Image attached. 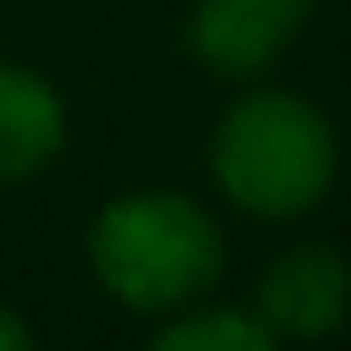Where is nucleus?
<instances>
[{
	"label": "nucleus",
	"instance_id": "20e7f679",
	"mask_svg": "<svg viewBox=\"0 0 351 351\" xmlns=\"http://www.w3.org/2000/svg\"><path fill=\"white\" fill-rule=\"evenodd\" d=\"M313 7L319 0H195L189 26H182V46L202 72L247 85V78L274 72L293 52Z\"/></svg>",
	"mask_w": 351,
	"mask_h": 351
},
{
	"label": "nucleus",
	"instance_id": "0eeeda50",
	"mask_svg": "<svg viewBox=\"0 0 351 351\" xmlns=\"http://www.w3.org/2000/svg\"><path fill=\"white\" fill-rule=\"evenodd\" d=\"M0 351H33V326H26L7 300H0Z\"/></svg>",
	"mask_w": 351,
	"mask_h": 351
},
{
	"label": "nucleus",
	"instance_id": "423d86ee",
	"mask_svg": "<svg viewBox=\"0 0 351 351\" xmlns=\"http://www.w3.org/2000/svg\"><path fill=\"white\" fill-rule=\"evenodd\" d=\"M156 351H274V332L254 319V306H182L150 326Z\"/></svg>",
	"mask_w": 351,
	"mask_h": 351
},
{
	"label": "nucleus",
	"instance_id": "f03ea898",
	"mask_svg": "<svg viewBox=\"0 0 351 351\" xmlns=\"http://www.w3.org/2000/svg\"><path fill=\"white\" fill-rule=\"evenodd\" d=\"M208 176L228 208L254 221H300L339 182V130L300 91H241L208 130Z\"/></svg>",
	"mask_w": 351,
	"mask_h": 351
},
{
	"label": "nucleus",
	"instance_id": "39448f33",
	"mask_svg": "<svg viewBox=\"0 0 351 351\" xmlns=\"http://www.w3.org/2000/svg\"><path fill=\"white\" fill-rule=\"evenodd\" d=\"M65 137H72L65 91L33 65L0 59V189L33 182L39 169H52Z\"/></svg>",
	"mask_w": 351,
	"mask_h": 351
},
{
	"label": "nucleus",
	"instance_id": "7ed1b4c3",
	"mask_svg": "<svg viewBox=\"0 0 351 351\" xmlns=\"http://www.w3.org/2000/svg\"><path fill=\"white\" fill-rule=\"evenodd\" d=\"M254 319L274 332V345H319L339 339L351 319V261L332 241H300L274 254L254 280Z\"/></svg>",
	"mask_w": 351,
	"mask_h": 351
},
{
	"label": "nucleus",
	"instance_id": "f257e3e1",
	"mask_svg": "<svg viewBox=\"0 0 351 351\" xmlns=\"http://www.w3.org/2000/svg\"><path fill=\"white\" fill-rule=\"evenodd\" d=\"M85 267L137 319H169L208 300L228 274V234L182 189H124L85 228Z\"/></svg>",
	"mask_w": 351,
	"mask_h": 351
}]
</instances>
